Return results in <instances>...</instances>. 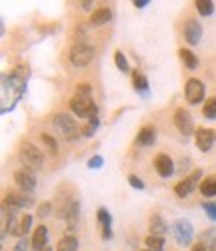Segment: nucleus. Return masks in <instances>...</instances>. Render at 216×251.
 Masks as SVG:
<instances>
[{
	"label": "nucleus",
	"instance_id": "ea45409f",
	"mask_svg": "<svg viewBox=\"0 0 216 251\" xmlns=\"http://www.w3.org/2000/svg\"><path fill=\"white\" fill-rule=\"evenodd\" d=\"M90 6H92V2H82V8L84 10H90Z\"/></svg>",
	"mask_w": 216,
	"mask_h": 251
},
{
	"label": "nucleus",
	"instance_id": "4be33fe9",
	"mask_svg": "<svg viewBox=\"0 0 216 251\" xmlns=\"http://www.w3.org/2000/svg\"><path fill=\"white\" fill-rule=\"evenodd\" d=\"M76 247H78V239L74 235H66L58 241L56 251H76Z\"/></svg>",
	"mask_w": 216,
	"mask_h": 251
},
{
	"label": "nucleus",
	"instance_id": "f257e3e1",
	"mask_svg": "<svg viewBox=\"0 0 216 251\" xmlns=\"http://www.w3.org/2000/svg\"><path fill=\"white\" fill-rule=\"evenodd\" d=\"M20 161H22L24 169L36 171V169H42L44 157H42L40 149H36L32 143H26V145H22V149H20Z\"/></svg>",
	"mask_w": 216,
	"mask_h": 251
},
{
	"label": "nucleus",
	"instance_id": "a19ab883",
	"mask_svg": "<svg viewBox=\"0 0 216 251\" xmlns=\"http://www.w3.org/2000/svg\"><path fill=\"white\" fill-rule=\"evenodd\" d=\"M42 251H52V247H44V249H42Z\"/></svg>",
	"mask_w": 216,
	"mask_h": 251
},
{
	"label": "nucleus",
	"instance_id": "aec40b11",
	"mask_svg": "<svg viewBox=\"0 0 216 251\" xmlns=\"http://www.w3.org/2000/svg\"><path fill=\"white\" fill-rule=\"evenodd\" d=\"M200 193L204 197H214L216 195V177H206L202 183H200Z\"/></svg>",
	"mask_w": 216,
	"mask_h": 251
},
{
	"label": "nucleus",
	"instance_id": "473e14b6",
	"mask_svg": "<svg viewBox=\"0 0 216 251\" xmlns=\"http://www.w3.org/2000/svg\"><path fill=\"white\" fill-rule=\"evenodd\" d=\"M202 207H204L206 215H208V217H210L212 221H216V203H204Z\"/></svg>",
	"mask_w": 216,
	"mask_h": 251
},
{
	"label": "nucleus",
	"instance_id": "f704fd0d",
	"mask_svg": "<svg viewBox=\"0 0 216 251\" xmlns=\"http://www.w3.org/2000/svg\"><path fill=\"white\" fill-rule=\"evenodd\" d=\"M50 209H52V205H50V203H42V205L38 207V217H48Z\"/></svg>",
	"mask_w": 216,
	"mask_h": 251
},
{
	"label": "nucleus",
	"instance_id": "393cba45",
	"mask_svg": "<svg viewBox=\"0 0 216 251\" xmlns=\"http://www.w3.org/2000/svg\"><path fill=\"white\" fill-rule=\"evenodd\" d=\"M202 113H204L206 119H216V97H210V99L204 102Z\"/></svg>",
	"mask_w": 216,
	"mask_h": 251
},
{
	"label": "nucleus",
	"instance_id": "a211bd4d",
	"mask_svg": "<svg viewBox=\"0 0 216 251\" xmlns=\"http://www.w3.org/2000/svg\"><path fill=\"white\" fill-rule=\"evenodd\" d=\"M98 223L102 225V239H110L112 237V229H110V213L104 207L98 209Z\"/></svg>",
	"mask_w": 216,
	"mask_h": 251
},
{
	"label": "nucleus",
	"instance_id": "39448f33",
	"mask_svg": "<svg viewBox=\"0 0 216 251\" xmlns=\"http://www.w3.org/2000/svg\"><path fill=\"white\" fill-rule=\"evenodd\" d=\"M54 127L66 137V139H74L76 137V131H78V125H76V119H72L70 115L66 113H60L54 117Z\"/></svg>",
	"mask_w": 216,
	"mask_h": 251
},
{
	"label": "nucleus",
	"instance_id": "72a5a7b5",
	"mask_svg": "<svg viewBox=\"0 0 216 251\" xmlns=\"http://www.w3.org/2000/svg\"><path fill=\"white\" fill-rule=\"evenodd\" d=\"M128 183H130L134 189H144V183H142V179L140 177H136V175H130L128 177Z\"/></svg>",
	"mask_w": 216,
	"mask_h": 251
},
{
	"label": "nucleus",
	"instance_id": "a878e982",
	"mask_svg": "<svg viewBox=\"0 0 216 251\" xmlns=\"http://www.w3.org/2000/svg\"><path fill=\"white\" fill-rule=\"evenodd\" d=\"M196 10L202 16H210L214 12V4L210 2V0H196Z\"/></svg>",
	"mask_w": 216,
	"mask_h": 251
},
{
	"label": "nucleus",
	"instance_id": "1a4fd4ad",
	"mask_svg": "<svg viewBox=\"0 0 216 251\" xmlns=\"http://www.w3.org/2000/svg\"><path fill=\"white\" fill-rule=\"evenodd\" d=\"M200 177H202V171H194L190 177H186V179H182L180 183H176V195L178 197H186V195H190L192 191H194V187H196V183L200 181Z\"/></svg>",
	"mask_w": 216,
	"mask_h": 251
},
{
	"label": "nucleus",
	"instance_id": "c85d7f7f",
	"mask_svg": "<svg viewBox=\"0 0 216 251\" xmlns=\"http://www.w3.org/2000/svg\"><path fill=\"white\" fill-rule=\"evenodd\" d=\"M146 247H150L152 251H162V249H164V241H162V237L148 235V237H146Z\"/></svg>",
	"mask_w": 216,
	"mask_h": 251
},
{
	"label": "nucleus",
	"instance_id": "20e7f679",
	"mask_svg": "<svg viewBox=\"0 0 216 251\" xmlns=\"http://www.w3.org/2000/svg\"><path fill=\"white\" fill-rule=\"evenodd\" d=\"M32 225V215H10L8 223H6V231L10 235H18V237H22L28 229Z\"/></svg>",
	"mask_w": 216,
	"mask_h": 251
},
{
	"label": "nucleus",
	"instance_id": "c9c22d12",
	"mask_svg": "<svg viewBox=\"0 0 216 251\" xmlns=\"http://www.w3.org/2000/svg\"><path fill=\"white\" fill-rule=\"evenodd\" d=\"M102 163H104V159H102L100 155H96V157H92V159L88 161V167H90V169H100Z\"/></svg>",
	"mask_w": 216,
	"mask_h": 251
},
{
	"label": "nucleus",
	"instance_id": "ddd939ff",
	"mask_svg": "<svg viewBox=\"0 0 216 251\" xmlns=\"http://www.w3.org/2000/svg\"><path fill=\"white\" fill-rule=\"evenodd\" d=\"M34 203V199L26 193V191H12L6 195V205L14 207V209H22V207H30Z\"/></svg>",
	"mask_w": 216,
	"mask_h": 251
},
{
	"label": "nucleus",
	"instance_id": "0eeeda50",
	"mask_svg": "<svg viewBox=\"0 0 216 251\" xmlns=\"http://www.w3.org/2000/svg\"><path fill=\"white\" fill-rule=\"evenodd\" d=\"M184 97L190 104H198L204 99V85L198 78H188L184 85Z\"/></svg>",
	"mask_w": 216,
	"mask_h": 251
},
{
	"label": "nucleus",
	"instance_id": "4c0bfd02",
	"mask_svg": "<svg viewBox=\"0 0 216 251\" xmlns=\"http://www.w3.org/2000/svg\"><path fill=\"white\" fill-rule=\"evenodd\" d=\"M190 251H208V247L200 241V243H196V245H192V249H190Z\"/></svg>",
	"mask_w": 216,
	"mask_h": 251
},
{
	"label": "nucleus",
	"instance_id": "bb28decb",
	"mask_svg": "<svg viewBox=\"0 0 216 251\" xmlns=\"http://www.w3.org/2000/svg\"><path fill=\"white\" fill-rule=\"evenodd\" d=\"M200 241L208 247V251H216V231H214V229H208Z\"/></svg>",
	"mask_w": 216,
	"mask_h": 251
},
{
	"label": "nucleus",
	"instance_id": "dca6fc26",
	"mask_svg": "<svg viewBox=\"0 0 216 251\" xmlns=\"http://www.w3.org/2000/svg\"><path fill=\"white\" fill-rule=\"evenodd\" d=\"M156 141V129L150 127V125H146V127H142L138 131V137H136V143L140 145V147H150V145H154Z\"/></svg>",
	"mask_w": 216,
	"mask_h": 251
},
{
	"label": "nucleus",
	"instance_id": "6e6552de",
	"mask_svg": "<svg viewBox=\"0 0 216 251\" xmlns=\"http://www.w3.org/2000/svg\"><path fill=\"white\" fill-rule=\"evenodd\" d=\"M174 125L182 135H192V131H194V121L186 109H178L174 113Z\"/></svg>",
	"mask_w": 216,
	"mask_h": 251
},
{
	"label": "nucleus",
	"instance_id": "2eb2a0df",
	"mask_svg": "<svg viewBox=\"0 0 216 251\" xmlns=\"http://www.w3.org/2000/svg\"><path fill=\"white\" fill-rule=\"evenodd\" d=\"M30 243H32V249H34V251H42L44 247H48V229H46L44 225L36 227V231H34Z\"/></svg>",
	"mask_w": 216,
	"mask_h": 251
},
{
	"label": "nucleus",
	"instance_id": "5701e85b",
	"mask_svg": "<svg viewBox=\"0 0 216 251\" xmlns=\"http://www.w3.org/2000/svg\"><path fill=\"white\" fill-rule=\"evenodd\" d=\"M132 82H134V89L136 91H140V93H146L148 91V80H146V76L142 73L134 71L132 73Z\"/></svg>",
	"mask_w": 216,
	"mask_h": 251
},
{
	"label": "nucleus",
	"instance_id": "f3484780",
	"mask_svg": "<svg viewBox=\"0 0 216 251\" xmlns=\"http://www.w3.org/2000/svg\"><path fill=\"white\" fill-rule=\"evenodd\" d=\"M110 18H112L110 8L102 6V8H98V10L92 12V16H90V26H102V25H106V23H110Z\"/></svg>",
	"mask_w": 216,
	"mask_h": 251
},
{
	"label": "nucleus",
	"instance_id": "f8f14e48",
	"mask_svg": "<svg viewBox=\"0 0 216 251\" xmlns=\"http://www.w3.org/2000/svg\"><path fill=\"white\" fill-rule=\"evenodd\" d=\"M14 181L18 183L20 189H22V191H28V193L36 187V177H34V173L28 171V169H20V171H16V173H14Z\"/></svg>",
	"mask_w": 216,
	"mask_h": 251
},
{
	"label": "nucleus",
	"instance_id": "b1692460",
	"mask_svg": "<svg viewBox=\"0 0 216 251\" xmlns=\"http://www.w3.org/2000/svg\"><path fill=\"white\" fill-rule=\"evenodd\" d=\"M78 211H80V205L76 201H72L70 209H68V213H66V219H68V229H72L78 221Z\"/></svg>",
	"mask_w": 216,
	"mask_h": 251
},
{
	"label": "nucleus",
	"instance_id": "9b49d317",
	"mask_svg": "<svg viewBox=\"0 0 216 251\" xmlns=\"http://www.w3.org/2000/svg\"><path fill=\"white\" fill-rule=\"evenodd\" d=\"M214 143H216V133L212 129H198L196 131V147L202 153H208Z\"/></svg>",
	"mask_w": 216,
	"mask_h": 251
},
{
	"label": "nucleus",
	"instance_id": "7c9ffc66",
	"mask_svg": "<svg viewBox=\"0 0 216 251\" xmlns=\"http://www.w3.org/2000/svg\"><path fill=\"white\" fill-rule=\"evenodd\" d=\"M40 139H42V143H44V145H46V147H48V151L56 153V149H58V147H56V141H54V139H52L50 135H46V133H42V135H40Z\"/></svg>",
	"mask_w": 216,
	"mask_h": 251
},
{
	"label": "nucleus",
	"instance_id": "6ab92c4d",
	"mask_svg": "<svg viewBox=\"0 0 216 251\" xmlns=\"http://www.w3.org/2000/svg\"><path fill=\"white\" fill-rule=\"evenodd\" d=\"M166 231H168V225H166V221L160 215H154L152 219H150V233H152V235L162 237Z\"/></svg>",
	"mask_w": 216,
	"mask_h": 251
},
{
	"label": "nucleus",
	"instance_id": "9d476101",
	"mask_svg": "<svg viewBox=\"0 0 216 251\" xmlns=\"http://www.w3.org/2000/svg\"><path fill=\"white\" fill-rule=\"evenodd\" d=\"M200 36H202V26L198 20H186V25H184V38H186V43L188 45H198L200 43Z\"/></svg>",
	"mask_w": 216,
	"mask_h": 251
},
{
	"label": "nucleus",
	"instance_id": "412c9836",
	"mask_svg": "<svg viewBox=\"0 0 216 251\" xmlns=\"http://www.w3.org/2000/svg\"><path fill=\"white\" fill-rule=\"evenodd\" d=\"M180 58H182V62L186 65V69H190V71H194L198 67V58H196V54H194L192 50H186V49H180Z\"/></svg>",
	"mask_w": 216,
	"mask_h": 251
},
{
	"label": "nucleus",
	"instance_id": "cd10ccee",
	"mask_svg": "<svg viewBox=\"0 0 216 251\" xmlns=\"http://www.w3.org/2000/svg\"><path fill=\"white\" fill-rule=\"evenodd\" d=\"M114 62H116L118 71H122V73H130V67H128V60H126V56L122 54V50H116V52H114Z\"/></svg>",
	"mask_w": 216,
	"mask_h": 251
},
{
	"label": "nucleus",
	"instance_id": "4468645a",
	"mask_svg": "<svg viewBox=\"0 0 216 251\" xmlns=\"http://www.w3.org/2000/svg\"><path fill=\"white\" fill-rule=\"evenodd\" d=\"M154 169L160 177L166 179V177H170L172 173H174V163H172V159L168 155H158L154 159Z\"/></svg>",
	"mask_w": 216,
	"mask_h": 251
},
{
	"label": "nucleus",
	"instance_id": "7ed1b4c3",
	"mask_svg": "<svg viewBox=\"0 0 216 251\" xmlns=\"http://www.w3.org/2000/svg\"><path fill=\"white\" fill-rule=\"evenodd\" d=\"M92 58H94V47H90V45L78 43L70 49V62L74 67H86Z\"/></svg>",
	"mask_w": 216,
	"mask_h": 251
},
{
	"label": "nucleus",
	"instance_id": "f03ea898",
	"mask_svg": "<svg viewBox=\"0 0 216 251\" xmlns=\"http://www.w3.org/2000/svg\"><path fill=\"white\" fill-rule=\"evenodd\" d=\"M70 109L74 111L76 117H86V119H96L98 107L92 100V97H72L70 100Z\"/></svg>",
	"mask_w": 216,
	"mask_h": 251
},
{
	"label": "nucleus",
	"instance_id": "58836bf2",
	"mask_svg": "<svg viewBox=\"0 0 216 251\" xmlns=\"http://www.w3.org/2000/svg\"><path fill=\"white\" fill-rule=\"evenodd\" d=\"M148 4V0H134V6H138V8H144Z\"/></svg>",
	"mask_w": 216,
	"mask_h": 251
},
{
	"label": "nucleus",
	"instance_id": "e433bc0d",
	"mask_svg": "<svg viewBox=\"0 0 216 251\" xmlns=\"http://www.w3.org/2000/svg\"><path fill=\"white\" fill-rule=\"evenodd\" d=\"M28 245H32V243H28V239H24V237H22V239L18 241V245H16V249H14V251H26V249H28Z\"/></svg>",
	"mask_w": 216,
	"mask_h": 251
},
{
	"label": "nucleus",
	"instance_id": "2f4dec72",
	"mask_svg": "<svg viewBox=\"0 0 216 251\" xmlns=\"http://www.w3.org/2000/svg\"><path fill=\"white\" fill-rule=\"evenodd\" d=\"M76 97H92V87L82 82V85H78V89H76Z\"/></svg>",
	"mask_w": 216,
	"mask_h": 251
},
{
	"label": "nucleus",
	"instance_id": "423d86ee",
	"mask_svg": "<svg viewBox=\"0 0 216 251\" xmlns=\"http://www.w3.org/2000/svg\"><path fill=\"white\" fill-rule=\"evenodd\" d=\"M172 235L180 245H190L192 243V235H194V229L192 223L186 219H178L174 225H172Z\"/></svg>",
	"mask_w": 216,
	"mask_h": 251
},
{
	"label": "nucleus",
	"instance_id": "c756f323",
	"mask_svg": "<svg viewBox=\"0 0 216 251\" xmlns=\"http://www.w3.org/2000/svg\"><path fill=\"white\" fill-rule=\"evenodd\" d=\"M96 127H98V119H90V121L82 127V137H92L94 131H96Z\"/></svg>",
	"mask_w": 216,
	"mask_h": 251
}]
</instances>
